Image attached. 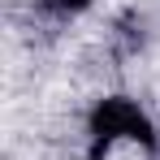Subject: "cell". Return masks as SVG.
Masks as SVG:
<instances>
[{
    "instance_id": "obj_1",
    "label": "cell",
    "mask_w": 160,
    "mask_h": 160,
    "mask_svg": "<svg viewBox=\"0 0 160 160\" xmlns=\"http://www.w3.org/2000/svg\"><path fill=\"white\" fill-rule=\"evenodd\" d=\"M121 147H138L152 156L160 147V130L134 95L108 91L87 108V160H108Z\"/></svg>"
},
{
    "instance_id": "obj_2",
    "label": "cell",
    "mask_w": 160,
    "mask_h": 160,
    "mask_svg": "<svg viewBox=\"0 0 160 160\" xmlns=\"http://www.w3.org/2000/svg\"><path fill=\"white\" fill-rule=\"evenodd\" d=\"M95 0H35V9L39 13H48V18H61V22H69V18H78L87 13Z\"/></svg>"
}]
</instances>
